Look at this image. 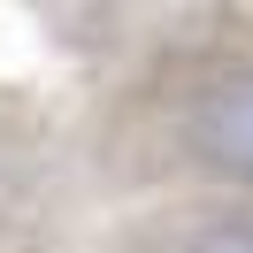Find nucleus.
<instances>
[{
	"label": "nucleus",
	"instance_id": "1",
	"mask_svg": "<svg viewBox=\"0 0 253 253\" xmlns=\"http://www.w3.org/2000/svg\"><path fill=\"white\" fill-rule=\"evenodd\" d=\"M184 146L200 154V169L253 184V69H222L192 92L184 108Z\"/></svg>",
	"mask_w": 253,
	"mask_h": 253
},
{
	"label": "nucleus",
	"instance_id": "2",
	"mask_svg": "<svg viewBox=\"0 0 253 253\" xmlns=\"http://www.w3.org/2000/svg\"><path fill=\"white\" fill-rule=\"evenodd\" d=\"M176 253H253V215H222V222H200Z\"/></svg>",
	"mask_w": 253,
	"mask_h": 253
}]
</instances>
